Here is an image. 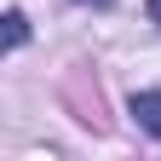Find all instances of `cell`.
<instances>
[{
	"instance_id": "obj_1",
	"label": "cell",
	"mask_w": 161,
	"mask_h": 161,
	"mask_svg": "<svg viewBox=\"0 0 161 161\" xmlns=\"http://www.w3.org/2000/svg\"><path fill=\"white\" fill-rule=\"evenodd\" d=\"M132 115H138V127H144L150 138H161V92H138L132 98Z\"/></svg>"
},
{
	"instance_id": "obj_2",
	"label": "cell",
	"mask_w": 161,
	"mask_h": 161,
	"mask_svg": "<svg viewBox=\"0 0 161 161\" xmlns=\"http://www.w3.org/2000/svg\"><path fill=\"white\" fill-rule=\"evenodd\" d=\"M29 40V17L23 12H6V46H23Z\"/></svg>"
},
{
	"instance_id": "obj_3",
	"label": "cell",
	"mask_w": 161,
	"mask_h": 161,
	"mask_svg": "<svg viewBox=\"0 0 161 161\" xmlns=\"http://www.w3.org/2000/svg\"><path fill=\"white\" fill-rule=\"evenodd\" d=\"M75 6H115V0H75Z\"/></svg>"
},
{
	"instance_id": "obj_4",
	"label": "cell",
	"mask_w": 161,
	"mask_h": 161,
	"mask_svg": "<svg viewBox=\"0 0 161 161\" xmlns=\"http://www.w3.org/2000/svg\"><path fill=\"white\" fill-rule=\"evenodd\" d=\"M150 17H155V23H161V0H150Z\"/></svg>"
}]
</instances>
